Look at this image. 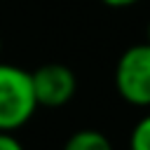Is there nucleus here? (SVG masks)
Wrapping results in <instances>:
<instances>
[{
    "mask_svg": "<svg viewBox=\"0 0 150 150\" xmlns=\"http://www.w3.org/2000/svg\"><path fill=\"white\" fill-rule=\"evenodd\" d=\"M115 89L134 108H150V45L141 42L122 52L115 66Z\"/></svg>",
    "mask_w": 150,
    "mask_h": 150,
    "instance_id": "f03ea898",
    "label": "nucleus"
},
{
    "mask_svg": "<svg viewBox=\"0 0 150 150\" xmlns=\"http://www.w3.org/2000/svg\"><path fill=\"white\" fill-rule=\"evenodd\" d=\"M38 108H63L77 91L75 73L63 63H45L30 73Z\"/></svg>",
    "mask_w": 150,
    "mask_h": 150,
    "instance_id": "7ed1b4c3",
    "label": "nucleus"
},
{
    "mask_svg": "<svg viewBox=\"0 0 150 150\" xmlns=\"http://www.w3.org/2000/svg\"><path fill=\"white\" fill-rule=\"evenodd\" d=\"M0 54H2V40H0Z\"/></svg>",
    "mask_w": 150,
    "mask_h": 150,
    "instance_id": "1a4fd4ad",
    "label": "nucleus"
},
{
    "mask_svg": "<svg viewBox=\"0 0 150 150\" xmlns=\"http://www.w3.org/2000/svg\"><path fill=\"white\" fill-rule=\"evenodd\" d=\"M129 150H150V112L134 124L129 134Z\"/></svg>",
    "mask_w": 150,
    "mask_h": 150,
    "instance_id": "39448f33",
    "label": "nucleus"
},
{
    "mask_svg": "<svg viewBox=\"0 0 150 150\" xmlns=\"http://www.w3.org/2000/svg\"><path fill=\"white\" fill-rule=\"evenodd\" d=\"M145 35H148V45H150V21H148V30H145Z\"/></svg>",
    "mask_w": 150,
    "mask_h": 150,
    "instance_id": "6e6552de",
    "label": "nucleus"
},
{
    "mask_svg": "<svg viewBox=\"0 0 150 150\" xmlns=\"http://www.w3.org/2000/svg\"><path fill=\"white\" fill-rule=\"evenodd\" d=\"M0 150H26V148L21 145V141H19L14 134L0 131Z\"/></svg>",
    "mask_w": 150,
    "mask_h": 150,
    "instance_id": "423d86ee",
    "label": "nucleus"
},
{
    "mask_svg": "<svg viewBox=\"0 0 150 150\" xmlns=\"http://www.w3.org/2000/svg\"><path fill=\"white\" fill-rule=\"evenodd\" d=\"M103 5L112 7V9H120V7H129V5H136L138 0H101Z\"/></svg>",
    "mask_w": 150,
    "mask_h": 150,
    "instance_id": "0eeeda50",
    "label": "nucleus"
},
{
    "mask_svg": "<svg viewBox=\"0 0 150 150\" xmlns=\"http://www.w3.org/2000/svg\"><path fill=\"white\" fill-rule=\"evenodd\" d=\"M63 150H115L110 138L96 129H80L68 136Z\"/></svg>",
    "mask_w": 150,
    "mask_h": 150,
    "instance_id": "20e7f679",
    "label": "nucleus"
},
{
    "mask_svg": "<svg viewBox=\"0 0 150 150\" xmlns=\"http://www.w3.org/2000/svg\"><path fill=\"white\" fill-rule=\"evenodd\" d=\"M35 110L38 101L30 73L12 63H0V131L14 134L30 122Z\"/></svg>",
    "mask_w": 150,
    "mask_h": 150,
    "instance_id": "f257e3e1",
    "label": "nucleus"
}]
</instances>
